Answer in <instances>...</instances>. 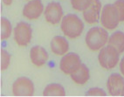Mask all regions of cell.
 Instances as JSON below:
<instances>
[{
    "instance_id": "18",
    "label": "cell",
    "mask_w": 124,
    "mask_h": 97,
    "mask_svg": "<svg viewBox=\"0 0 124 97\" xmlns=\"http://www.w3.org/2000/svg\"><path fill=\"white\" fill-rule=\"evenodd\" d=\"M93 0H70L72 8L77 11H83L87 9Z\"/></svg>"
},
{
    "instance_id": "1",
    "label": "cell",
    "mask_w": 124,
    "mask_h": 97,
    "mask_svg": "<svg viewBox=\"0 0 124 97\" xmlns=\"http://www.w3.org/2000/svg\"><path fill=\"white\" fill-rule=\"evenodd\" d=\"M85 28L84 22L76 14L69 13L64 15L60 22V30L64 36L74 40L82 34Z\"/></svg>"
},
{
    "instance_id": "11",
    "label": "cell",
    "mask_w": 124,
    "mask_h": 97,
    "mask_svg": "<svg viewBox=\"0 0 124 97\" xmlns=\"http://www.w3.org/2000/svg\"><path fill=\"white\" fill-rule=\"evenodd\" d=\"M102 5L100 0H93L90 6L82 12L83 19L88 24H97L101 19Z\"/></svg>"
},
{
    "instance_id": "8",
    "label": "cell",
    "mask_w": 124,
    "mask_h": 97,
    "mask_svg": "<svg viewBox=\"0 0 124 97\" xmlns=\"http://www.w3.org/2000/svg\"><path fill=\"white\" fill-rule=\"evenodd\" d=\"M45 19L51 24H58L64 17V11L59 2H51L45 7Z\"/></svg>"
},
{
    "instance_id": "23",
    "label": "cell",
    "mask_w": 124,
    "mask_h": 97,
    "mask_svg": "<svg viewBox=\"0 0 124 97\" xmlns=\"http://www.w3.org/2000/svg\"><path fill=\"white\" fill-rule=\"evenodd\" d=\"M2 1L5 5H11V4H12V1H13V0H2Z\"/></svg>"
},
{
    "instance_id": "25",
    "label": "cell",
    "mask_w": 124,
    "mask_h": 97,
    "mask_svg": "<svg viewBox=\"0 0 124 97\" xmlns=\"http://www.w3.org/2000/svg\"><path fill=\"white\" fill-rule=\"evenodd\" d=\"M26 1H30V0H26Z\"/></svg>"
},
{
    "instance_id": "22",
    "label": "cell",
    "mask_w": 124,
    "mask_h": 97,
    "mask_svg": "<svg viewBox=\"0 0 124 97\" xmlns=\"http://www.w3.org/2000/svg\"><path fill=\"white\" fill-rule=\"evenodd\" d=\"M119 68H120V71H121V73L124 76V56L121 59V60H120Z\"/></svg>"
},
{
    "instance_id": "19",
    "label": "cell",
    "mask_w": 124,
    "mask_h": 97,
    "mask_svg": "<svg viewBox=\"0 0 124 97\" xmlns=\"http://www.w3.org/2000/svg\"><path fill=\"white\" fill-rule=\"evenodd\" d=\"M0 54H1V66H0L1 71H5L11 64V54L5 49H1Z\"/></svg>"
},
{
    "instance_id": "24",
    "label": "cell",
    "mask_w": 124,
    "mask_h": 97,
    "mask_svg": "<svg viewBox=\"0 0 124 97\" xmlns=\"http://www.w3.org/2000/svg\"><path fill=\"white\" fill-rule=\"evenodd\" d=\"M122 96H124V89H123V91H122Z\"/></svg>"
},
{
    "instance_id": "5",
    "label": "cell",
    "mask_w": 124,
    "mask_h": 97,
    "mask_svg": "<svg viewBox=\"0 0 124 97\" xmlns=\"http://www.w3.org/2000/svg\"><path fill=\"white\" fill-rule=\"evenodd\" d=\"M13 39L19 46H27L32 39V29L26 22H18L13 28Z\"/></svg>"
},
{
    "instance_id": "20",
    "label": "cell",
    "mask_w": 124,
    "mask_h": 97,
    "mask_svg": "<svg viewBox=\"0 0 124 97\" xmlns=\"http://www.w3.org/2000/svg\"><path fill=\"white\" fill-rule=\"evenodd\" d=\"M113 5L116 8L121 23L124 22V0H116Z\"/></svg>"
},
{
    "instance_id": "16",
    "label": "cell",
    "mask_w": 124,
    "mask_h": 97,
    "mask_svg": "<svg viewBox=\"0 0 124 97\" xmlns=\"http://www.w3.org/2000/svg\"><path fill=\"white\" fill-rule=\"evenodd\" d=\"M44 96H65L66 90L61 84L51 83L48 84L43 90Z\"/></svg>"
},
{
    "instance_id": "4",
    "label": "cell",
    "mask_w": 124,
    "mask_h": 97,
    "mask_svg": "<svg viewBox=\"0 0 124 97\" xmlns=\"http://www.w3.org/2000/svg\"><path fill=\"white\" fill-rule=\"evenodd\" d=\"M100 22L101 26L108 31H113L117 28L121 21L115 5L108 4L102 7Z\"/></svg>"
},
{
    "instance_id": "9",
    "label": "cell",
    "mask_w": 124,
    "mask_h": 97,
    "mask_svg": "<svg viewBox=\"0 0 124 97\" xmlns=\"http://www.w3.org/2000/svg\"><path fill=\"white\" fill-rule=\"evenodd\" d=\"M45 7L41 0H30L24 5L22 14L28 20H36L44 13Z\"/></svg>"
},
{
    "instance_id": "2",
    "label": "cell",
    "mask_w": 124,
    "mask_h": 97,
    "mask_svg": "<svg viewBox=\"0 0 124 97\" xmlns=\"http://www.w3.org/2000/svg\"><path fill=\"white\" fill-rule=\"evenodd\" d=\"M108 39L109 35L107 29L102 26H93L86 32L85 42L89 50L97 52L108 45Z\"/></svg>"
},
{
    "instance_id": "12",
    "label": "cell",
    "mask_w": 124,
    "mask_h": 97,
    "mask_svg": "<svg viewBox=\"0 0 124 97\" xmlns=\"http://www.w3.org/2000/svg\"><path fill=\"white\" fill-rule=\"evenodd\" d=\"M29 56H30V60H31V63L38 67L46 65L49 59L48 52L46 50V48L40 46H32L30 50Z\"/></svg>"
},
{
    "instance_id": "21",
    "label": "cell",
    "mask_w": 124,
    "mask_h": 97,
    "mask_svg": "<svg viewBox=\"0 0 124 97\" xmlns=\"http://www.w3.org/2000/svg\"><path fill=\"white\" fill-rule=\"evenodd\" d=\"M86 96H106L107 93L101 88H91L86 93Z\"/></svg>"
},
{
    "instance_id": "15",
    "label": "cell",
    "mask_w": 124,
    "mask_h": 97,
    "mask_svg": "<svg viewBox=\"0 0 124 97\" xmlns=\"http://www.w3.org/2000/svg\"><path fill=\"white\" fill-rule=\"evenodd\" d=\"M108 45L115 47L121 54L124 53V32L122 31H116L109 36Z\"/></svg>"
},
{
    "instance_id": "13",
    "label": "cell",
    "mask_w": 124,
    "mask_h": 97,
    "mask_svg": "<svg viewBox=\"0 0 124 97\" xmlns=\"http://www.w3.org/2000/svg\"><path fill=\"white\" fill-rule=\"evenodd\" d=\"M50 48L53 53L57 56H63L69 51V42L66 36H54L50 43Z\"/></svg>"
},
{
    "instance_id": "7",
    "label": "cell",
    "mask_w": 124,
    "mask_h": 97,
    "mask_svg": "<svg viewBox=\"0 0 124 97\" xmlns=\"http://www.w3.org/2000/svg\"><path fill=\"white\" fill-rule=\"evenodd\" d=\"M34 84L27 77H19L12 84V94L15 96H32L34 95Z\"/></svg>"
},
{
    "instance_id": "6",
    "label": "cell",
    "mask_w": 124,
    "mask_h": 97,
    "mask_svg": "<svg viewBox=\"0 0 124 97\" xmlns=\"http://www.w3.org/2000/svg\"><path fill=\"white\" fill-rule=\"evenodd\" d=\"M81 64L82 62L79 54L76 53H67L61 57L60 61V69L63 73L70 75L75 72Z\"/></svg>"
},
{
    "instance_id": "17",
    "label": "cell",
    "mask_w": 124,
    "mask_h": 97,
    "mask_svg": "<svg viewBox=\"0 0 124 97\" xmlns=\"http://www.w3.org/2000/svg\"><path fill=\"white\" fill-rule=\"evenodd\" d=\"M1 24V40H6L11 37V33H13V28L11 25V23L8 18H1L0 20Z\"/></svg>"
},
{
    "instance_id": "14",
    "label": "cell",
    "mask_w": 124,
    "mask_h": 97,
    "mask_svg": "<svg viewBox=\"0 0 124 97\" xmlns=\"http://www.w3.org/2000/svg\"><path fill=\"white\" fill-rule=\"evenodd\" d=\"M70 78L73 82L77 85H85L90 79V71L89 68L85 64L82 63L81 66L72 74H70Z\"/></svg>"
},
{
    "instance_id": "10",
    "label": "cell",
    "mask_w": 124,
    "mask_h": 97,
    "mask_svg": "<svg viewBox=\"0 0 124 97\" xmlns=\"http://www.w3.org/2000/svg\"><path fill=\"white\" fill-rule=\"evenodd\" d=\"M107 89L112 96L122 95L124 89V76L122 73H111L107 81Z\"/></svg>"
},
{
    "instance_id": "3",
    "label": "cell",
    "mask_w": 124,
    "mask_h": 97,
    "mask_svg": "<svg viewBox=\"0 0 124 97\" xmlns=\"http://www.w3.org/2000/svg\"><path fill=\"white\" fill-rule=\"evenodd\" d=\"M121 53L110 45H107L99 51L98 61L101 67L107 70H112L120 63Z\"/></svg>"
}]
</instances>
